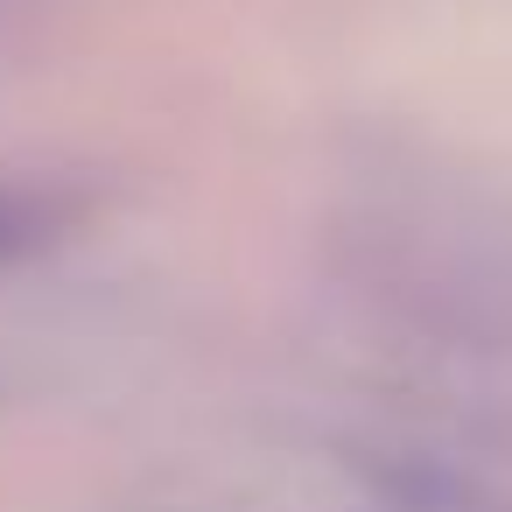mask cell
<instances>
[{
    "instance_id": "cell-1",
    "label": "cell",
    "mask_w": 512,
    "mask_h": 512,
    "mask_svg": "<svg viewBox=\"0 0 512 512\" xmlns=\"http://www.w3.org/2000/svg\"><path fill=\"white\" fill-rule=\"evenodd\" d=\"M29 239H36V204L15 197V190H0V260H8L15 246H29Z\"/></svg>"
}]
</instances>
